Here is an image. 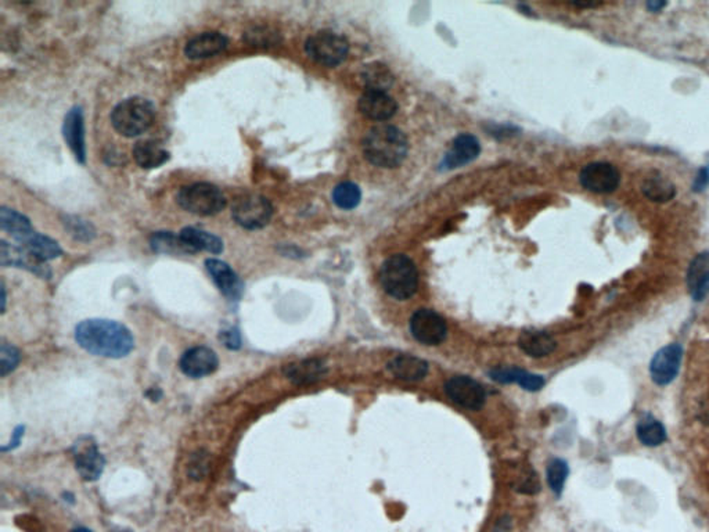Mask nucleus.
Returning a JSON list of instances; mask_svg holds the SVG:
<instances>
[{
    "instance_id": "nucleus-9",
    "label": "nucleus",
    "mask_w": 709,
    "mask_h": 532,
    "mask_svg": "<svg viewBox=\"0 0 709 532\" xmlns=\"http://www.w3.org/2000/svg\"><path fill=\"white\" fill-rule=\"evenodd\" d=\"M411 332L424 345H438L448 336V326L434 310H419L411 315Z\"/></svg>"
},
{
    "instance_id": "nucleus-5",
    "label": "nucleus",
    "mask_w": 709,
    "mask_h": 532,
    "mask_svg": "<svg viewBox=\"0 0 709 532\" xmlns=\"http://www.w3.org/2000/svg\"><path fill=\"white\" fill-rule=\"evenodd\" d=\"M177 201L183 210L198 216L217 215L228 203L218 186L205 182L185 186L177 193Z\"/></svg>"
},
{
    "instance_id": "nucleus-38",
    "label": "nucleus",
    "mask_w": 709,
    "mask_h": 532,
    "mask_svg": "<svg viewBox=\"0 0 709 532\" xmlns=\"http://www.w3.org/2000/svg\"><path fill=\"white\" fill-rule=\"evenodd\" d=\"M246 40L254 46H268L276 43V35L269 32L265 35V31L254 28L253 32H246Z\"/></svg>"
},
{
    "instance_id": "nucleus-16",
    "label": "nucleus",
    "mask_w": 709,
    "mask_h": 532,
    "mask_svg": "<svg viewBox=\"0 0 709 532\" xmlns=\"http://www.w3.org/2000/svg\"><path fill=\"white\" fill-rule=\"evenodd\" d=\"M63 136L76 161L86 162L85 118L81 107H73L63 122Z\"/></svg>"
},
{
    "instance_id": "nucleus-21",
    "label": "nucleus",
    "mask_w": 709,
    "mask_h": 532,
    "mask_svg": "<svg viewBox=\"0 0 709 532\" xmlns=\"http://www.w3.org/2000/svg\"><path fill=\"white\" fill-rule=\"evenodd\" d=\"M284 376L296 386H307L322 380L327 373V366L320 358H309L299 362L290 363L283 369Z\"/></svg>"
},
{
    "instance_id": "nucleus-3",
    "label": "nucleus",
    "mask_w": 709,
    "mask_h": 532,
    "mask_svg": "<svg viewBox=\"0 0 709 532\" xmlns=\"http://www.w3.org/2000/svg\"><path fill=\"white\" fill-rule=\"evenodd\" d=\"M156 119V106L144 98L125 99L114 107L111 122L119 135L136 137L151 128Z\"/></svg>"
},
{
    "instance_id": "nucleus-4",
    "label": "nucleus",
    "mask_w": 709,
    "mask_h": 532,
    "mask_svg": "<svg viewBox=\"0 0 709 532\" xmlns=\"http://www.w3.org/2000/svg\"><path fill=\"white\" fill-rule=\"evenodd\" d=\"M381 284L393 299L409 300L418 292L419 272L409 257L396 254L384 262L381 268Z\"/></svg>"
},
{
    "instance_id": "nucleus-45",
    "label": "nucleus",
    "mask_w": 709,
    "mask_h": 532,
    "mask_svg": "<svg viewBox=\"0 0 709 532\" xmlns=\"http://www.w3.org/2000/svg\"><path fill=\"white\" fill-rule=\"evenodd\" d=\"M6 310V287L2 283V312Z\"/></svg>"
},
{
    "instance_id": "nucleus-18",
    "label": "nucleus",
    "mask_w": 709,
    "mask_h": 532,
    "mask_svg": "<svg viewBox=\"0 0 709 532\" xmlns=\"http://www.w3.org/2000/svg\"><path fill=\"white\" fill-rule=\"evenodd\" d=\"M480 153H481V144L478 142L477 137L469 134L459 135L452 142L451 149L445 154L442 167L445 170H456V168L463 167V165L474 161Z\"/></svg>"
},
{
    "instance_id": "nucleus-43",
    "label": "nucleus",
    "mask_w": 709,
    "mask_h": 532,
    "mask_svg": "<svg viewBox=\"0 0 709 532\" xmlns=\"http://www.w3.org/2000/svg\"><path fill=\"white\" fill-rule=\"evenodd\" d=\"M573 6L575 7H582V9H586V7H599L601 6V2H573Z\"/></svg>"
},
{
    "instance_id": "nucleus-29",
    "label": "nucleus",
    "mask_w": 709,
    "mask_h": 532,
    "mask_svg": "<svg viewBox=\"0 0 709 532\" xmlns=\"http://www.w3.org/2000/svg\"><path fill=\"white\" fill-rule=\"evenodd\" d=\"M360 76H362L363 83L367 91L387 92L393 85V80H395L390 68L377 61L366 65Z\"/></svg>"
},
{
    "instance_id": "nucleus-36",
    "label": "nucleus",
    "mask_w": 709,
    "mask_h": 532,
    "mask_svg": "<svg viewBox=\"0 0 709 532\" xmlns=\"http://www.w3.org/2000/svg\"><path fill=\"white\" fill-rule=\"evenodd\" d=\"M65 225V229L70 231L71 236L76 239V240L91 241V239L96 236V231L93 225L88 222V221L76 218V216H67Z\"/></svg>"
},
{
    "instance_id": "nucleus-7",
    "label": "nucleus",
    "mask_w": 709,
    "mask_h": 532,
    "mask_svg": "<svg viewBox=\"0 0 709 532\" xmlns=\"http://www.w3.org/2000/svg\"><path fill=\"white\" fill-rule=\"evenodd\" d=\"M232 216L241 228L258 231L271 222L273 207L271 201L264 196L246 193L233 201Z\"/></svg>"
},
{
    "instance_id": "nucleus-11",
    "label": "nucleus",
    "mask_w": 709,
    "mask_h": 532,
    "mask_svg": "<svg viewBox=\"0 0 709 532\" xmlns=\"http://www.w3.org/2000/svg\"><path fill=\"white\" fill-rule=\"evenodd\" d=\"M445 393L454 404L470 411L481 409L487 401L484 387L467 376H454L446 381Z\"/></svg>"
},
{
    "instance_id": "nucleus-2",
    "label": "nucleus",
    "mask_w": 709,
    "mask_h": 532,
    "mask_svg": "<svg viewBox=\"0 0 709 532\" xmlns=\"http://www.w3.org/2000/svg\"><path fill=\"white\" fill-rule=\"evenodd\" d=\"M363 154L370 164L380 168H395L402 164L409 152L406 135L393 125H377L366 134Z\"/></svg>"
},
{
    "instance_id": "nucleus-23",
    "label": "nucleus",
    "mask_w": 709,
    "mask_h": 532,
    "mask_svg": "<svg viewBox=\"0 0 709 532\" xmlns=\"http://www.w3.org/2000/svg\"><path fill=\"white\" fill-rule=\"evenodd\" d=\"M492 380L497 383H517L528 391H539L545 386V379L518 368H495L489 371Z\"/></svg>"
},
{
    "instance_id": "nucleus-35",
    "label": "nucleus",
    "mask_w": 709,
    "mask_h": 532,
    "mask_svg": "<svg viewBox=\"0 0 709 532\" xmlns=\"http://www.w3.org/2000/svg\"><path fill=\"white\" fill-rule=\"evenodd\" d=\"M22 361V353L13 344L2 341L0 344V376L6 378L7 374L15 371Z\"/></svg>"
},
{
    "instance_id": "nucleus-40",
    "label": "nucleus",
    "mask_w": 709,
    "mask_h": 532,
    "mask_svg": "<svg viewBox=\"0 0 709 532\" xmlns=\"http://www.w3.org/2000/svg\"><path fill=\"white\" fill-rule=\"evenodd\" d=\"M708 183L709 170L708 168H701V170H698L697 177H696L695 185H693V188H695V192H703L706 186H708Z\"/></svg>"
},
{
    "instance_id": "nucleus-26",
    "label": "nucleus",
    "mask_w": 709,
    "mask_h": 532,
    "mask_svg": "<svg viewBox=\"0 0 709 532\" xmlns=\"http://www.w3.org/2000/svg\"><path fill=\"white\" fill-rule=\"evenodd\" d=\"M134 159L143 170H154L169 160V153L154 140H142L134 144Z\"/></svg>"
},
{
    "instance_id": "nucleus-28",
    "label": "nucleus",
    "mask_w": 709,
    "mask_h": 532,
    "mask_svg": "<svg viewBox=\"0 0 709 532\" xmlns=\"http://www.w3.org/2000/svg\"><path fill=\"white\" fill-rule=\"evenodd\" d=\"M150 246H151L152 251L168 254V256H192V254H195L180 238V234H175L172 231L152 233L150 238Z\"/></svg>"
},
{
    "instance_id": "nucleus-42",
    "label": "nucleus",
    "mask_w": 709,
    "mask_h": 532,
    "mask_svg": "<svg viewBox=\"0 0 709 532\" xmlns=\"http://www.w3.org/2000/svg\"><path fill=\"white\" fill-rule=\"evenodd\" d=\"M664 7H667V2H657V0H652V2L647 4V9L653 13H660L661 10L664 9Z\"/></svg>"
},
{
    "instance_id": "nucleus-25",
    "label": "nucleus",
    "mask_w": 709,
    "mask_h": 532,
    "mask_svg": "<svg viewBox=\"0 0 709 532\" xmlns=\"http://www.w3.org/2000/svg\"><path fill=\"white\" fill-rule=\"evenodd\" d=\"M518 345L527 355L532 356V358H543V356L550 355L556 350L558 343L549 333L525 330L518 338Z\"/></svg>"
},
{
    "instance_id": "nucleus-6",
    "label": "nucleus",
    "mask_w": 709,
    "mask_h": 532,
    "mask_svg": "<svg viewBox=\"0 0 709 532\" xmlns=\"http://www.w3.org/2000/svg\"><path fill=\"white\" fill-rule=\"evenodd\" d=\"M305 52L317 65L335 67L347 58L350 45L344 37L335 34L333 31H319L307 38Z\"/></svg>"
},
{
    "instance_id": "nucleus-39",
    "label": "nucleus",
    "mask_w": 709,
    "mask_h": 532,
    "mask_svg": "<svg viewBox=\"0 0 709 532\" xmlns=\"http://www.w3.org/2000/svg\"><path fill=\"white\" fill-rule=\"evenodd\" d=\"M25 434V427L24 426H17L13 432L12 440H10L9 445L7 447H2V452H7V450H14L15 448H19L20 444H22V438H24Z\"/></svg>"
},
{
    "instance_id": "nucleus-12",
    "label": "nucleus",
    "mask_w": 709,
    "mask_h": 532,
    "mask_svg": "<svg viewBox=\"0 0 709 532\" xmlns=\"http://www.w3.org/2000/svg\"><path fill=\"white\" fill-rule=\"evenodd\" d=\"M0 265L4 268H19L37 275L40 279H50L52 271L42 259L37 258L27 249L14 244L0 241Z\"/></svg>"
},
{
    "instance_id": "nucleus-41",
    "label": "nucleus",
    "mask_w": 709,
    "mask_h": 532,
    "mask_svg": "<svg viewBox=\"0 0 709 532\" xmlns=\"http://www.w3.org/2000/svg\"><path fill=\"white\" fill-rule=\"evenodd\" d=\"M698 419L701 420V423L709 426V398L701 404L700 411H698Z\"/></svg>"
},
{
    "instance_id": "nucleus-13",
    "label": "nucleus",
    "mask_w": 709,
    "mask_h": 532,
    "mask_svg": "<svg viewBox=\"0 0 709 532\" xmlns=\"http://www.w3.org/2000/svg\"><path fill=\"white\" fill-rule=\"evenodd\" d=\"M683 348L680 344L673 343L661 348L653 356L650 374L658 386H668L675 380L682 365Z\"/></svg>"
},
{
    "instance_id": "nucleus-37",
    "label": "nucleus",
    "mask_w": 709,
    "mask_h": 532,
    "mask_svg": "<svg viewBox=\"0 0 709 532\" xmlns=\"http://www.w3.org/2000/svg\"><path fill=\"white\" fill-rule=\"evenodd\" d=\"M220 343L225 345L228 350L230 351H238L243 345V340H241L240 332H238V328L230 327L228 330H222L220 333Z\"/></svg>"
},
{
    "instance_id": "nucleus-33",
    "label": "nucleus",
    "mask_w": 709,
    "mask_h": 532,
    "mask_svg": "<svg viewBox=\"0 0 709 532\" xmlns=\"http://www.w3.org/2000/svg\"><path fill=\"white\" fill-rule=\"evenodd\" d=\"M362 193L359 188L352 182H342L335 186L333 192V200L337 207L342 210H353L359 205Z\"/></svg>"
},
{
    "instance_id": "nucleus-17",
    "label": "nucleus",
    "mask_w": 709,
    "mask_h": 532,
    "mask_svg": "<svg viewBox=\"0 0 709 532\" xmlns=\"http://www.w3.org/2000/svg\"><path fill=\"white\" fill-rule=\"evenodd\" d=\"M358 107L366 118L373 121H385L395 116L398 111V103L388 95L387 92L366 91L360 96Z\"/></svg>"
},
{
    "instance_id": "nucleus-14",
    "label": "nucleus",
    "mask_w": 709,
    "mask_h": 532,
    "mask_svg": "<svg viewBox=\"0 0 709 532\" xmlns=\"http://www.w3.org/2000/svg\"><path fill=\"white\" fill-rule=\"evenodd\" d=\"M220 366L217 353L204 345L190 348L180 358L179 368L187 378L203 379L215 373Z\"/></svg>"
},
{
    "instance_id": "nucleus-24",
    "label": "nucleus",
    "mask_w": 709,
    "mask_h": 532,
    "mask_svg": "<svg viewBox=\"0 0 709 532\" xmlns=\"http://www.w3.org/2000/svg\"><path fill=\"white\" fill-rule=\"evenodd\" d=\"M17 243H19L20 247H22V249H27L28 253L32 254V256L45 262L63 256V249H61L60 244H58L57 241L53 240L49 236H45V234L38 233V231H30V234H27L24 239L17 241Z\"/></svg>"
},
{
    "instance_id": "nucleus-44",
    "label": "nucleus",
    "mask_w": 709,
    "mask_h": 532,
    "mask_svg": "<svg viewBox=\"0 0 709 532\" xmlns=\"http://www.w3.org/2000/svg\"><path fill=\"white\" fill-rule=\"evenodd\" d=\"M146 396L149 397L151 401H159V398L162 397V393L159 388H151L150 391H147Z\"/></svg>"
},
{
    "instance_id": "nucleus-27",
    "label": "nucleus",
    "mask_w": 709,
    "mask_h": 532,
    "mask_svg": "<svg viewBox=\"0 0 709 532\" xmlns=\"http://www.w3.org/2000/svg\"><path fill=\"white\" fill-rule=\"evenodd\" d=\"M179 234L180 238L185 240V243H186L195 253H198V251H207V253L218 256V254L223 251V241L220 240L218 236H215V234L210 233V231L189 226V228L182 229Z\"/></svg>"
},
{
    "instance_id": "nucleus-46",
    "label": "nucleus",
    "mask_w": 709,
    "mask_h": 532,
    "mask_svg": "<svg viewBox=\"0 0 709 532\" xmlns=\"http://www.w3.org/2000/svg\"><path fill=\"white\" fill-rule=\"evenodd\" d=\"M71 532H93V531H91V529H88V528H76V529H73V531H71Z\"/></svg>"
},
{
    "instance_id": "nucleus-31",
    "label": "nucleus",
    "mask_w": 709,
    "mask_h": 532,
    "mask_svg": "<svg viewBox=\"0 0 709 532\" xmlns=\"http://www.w3.org/2000/svg\"><path fill=\"white\" fill-rule=\"evenodd\" d=\"M642 192L645 197L654 203H668L676 196V188L667 177L653 174L643 182Z\"/></svg>"
},
{
    "instance_id": "nucleus-34",
    "label": "nucleus",
    "mask_w": 709,
    "mask_h": 532,
    "mask_svg": "<svg viewBox=\"0 0 709 532\" xmlns=\"http://www.w3.org/2000/svg\"><path fill=\"white\" fill-rule=\"evenodd\" d=\"M569 468L566 460L553 459L548 465V483L550 490L556 495H561L566 477H568Z\"/></svg>"
},
{
    "instance_id": "nucleus-1",
    "label": "nucleus",
    "mask_w": 709,
    "mask_h": 532,
    "mask_svg": "<svg viewBox=\"0 0 709 532\" xmlns=\"http://www.w3.org/2000/svg\"><path fill=\"white\" fill-rule=\"evenodd\" d=\"M75 341L91 355L121 359L134 348L131 330L122 323L108 319H88L75 327Z\"/></svg>"
},
{
    "instance_id": "nucleus-22",
    "label": "nucleus",
    "mask_w": 709,
    "mask_h": 532,
    "mask_svg": "<svg viewBox=\"0 0 709 532\" xmlns=\"http://www.w3.org/2000/svg\"><path fill=\"white\" fill-rule=\"evenodd\" d=\"M388 371L399 380L420 381L428 373V363L411 355H399L388 362Z\"/></svg>"
},
{
    "instance_id": "nucleus-8",
    "label": "nucleus",
    "mask_w": 709,
    "mask_h": 532,
    "mask_svg": "<svg viewBox=\"0 0 709 532\" xmlns=\"http://www.w3.org/2000/svg\"><path fill=\"white\" fill-rule=\"evenodd\" d=\"M76 472L89 483L98 481L106 468V459L91 437H81L73 447Z\"/></svg>"
},
{
    "instance_id": "nucleus-10",
    "label": "nucleus",
    "mask_w": 709,
    "mask_h": 532,
    "mask_svg": "<svg viewBox=\"0 0 709 532\" xmlns=\"http://www.w3.org/2000/svg\"><path fill=\"white\" fill-rule=\"evenodd\" d=\"M579 180L584 189L597 195H607L617 190L621 182L618 168L610 162H592L584 165Z\"/></svg>"
},
{
    "instance_id": "nucleus-19",
    "label": "nucleus",
    "mask_w": 709,
    "mask_h": 532,
    "mask_svg": "<svg viewBox=\"0 0 709 532\" xmlns=\"http://www.w3.org/2000/svg\"><path fill=\"white\" fill-rule=\"evenodd\" d=\"M229 39L220 32H203L186 43L185 55L190 60H204L220 55L228 48Z\"/></svg>"
},
{
    "instance_id": "nucleus-15",
    "label": "nucleus",
    "mask_w": 709,
    "mask_h": 532,
    "mask_svg": "<svg viewBox=\"0 0 709 532\" xmlns=\"http://www.w3.org/2000/svg\"><path fill=\"white\" fill-rule=\"evenodd\" d=\"M205 268L210 274L213 283L217 284L220 292L225 295L229 301H240L244 292L243 280L233 271L230 265L217 258H208Z\"/></svg>"
},
{
    "instance_id": "nucleus-30",
    "label": "nucleus",
    "mask_w": 709,
    "mask_h": 532,
    "mask_svg": "<svg viewBox=\"0 0 709 532\" xmlns=\"http://www.w3.org/2000/svg\"><path fill=\"white\" fill-rule=\"evenodd\" d=\"M0 228L10 234L15 241L24 239L34 228L30 225V219L12 208L2 207L0 210Z\"/></svg>"
},
{
    "instance_id": "nucleus-20",
    "label": "nucleus",
    "mask_w": 709,
    "mask_h": 532,
    "mask_svg": "<svg viewBox=\"0 0 709 532\" xmlns=\"http://www.w3.org/2000/svg\"><path fill=\"white\" fill-rule=\"evenodd\" d=\"M686 283L695 301H703L709 294V251L698 254L690 262Z\"/></svg>"
},
{
    "instance_id": "nucleus-32",
    "label": "nucleus",
    "mask_w": 709,
    "mask_h": 532,
    "mask_svg": "<svg viewBox=\"0 0 709 532\" xmlns=\"http://www.w3.org/2000/svg\"><path fill=\"white\" fill-rule=\"evenodd\" d=\"M637 438L645 447H660L667 441V429L660 420L645 414L637 423Z\"/></svg>"
}]
</instances>
